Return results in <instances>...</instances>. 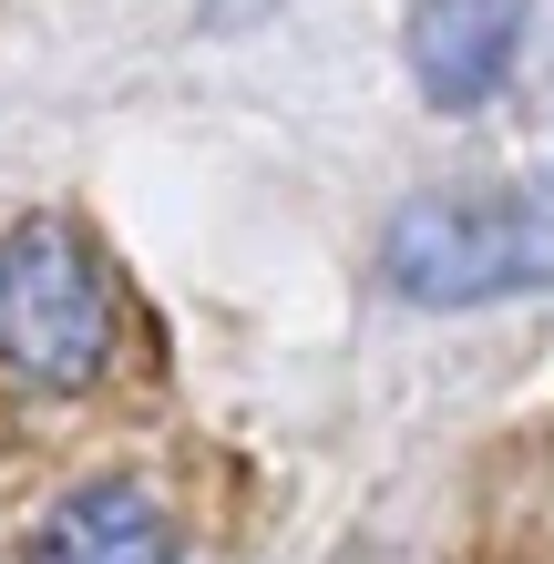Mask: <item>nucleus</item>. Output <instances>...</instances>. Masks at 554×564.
I'll return each mask as SVG.
<instances>
[{
    "instance_id": "obj_1",
    "label": "nucleus",
    "mask_w": 554,
    "mask_h": 564,
    "mask_svg": "<svg viewBox=\"0 0 554 564\" xmlns=\"http://www.w3.org/2000/svg\"><path fill=\"white\" fill-rule=\"evenodd\" d=\"M380 278L411 308H482L513 288H554V175L411 195L380 237Z\"/></svg>"
},
{
    "instance_id": "obj_2",
    "label": "nucleus",
    "mask_w": 554,
    "mask_h": 564,
    "mask_svg": "<svg viewBox=\"0 0 554 564\" xmlns=\"http://www.w3.org/2000/svg\"><path fill=\"white\" fill-rule=\"evenodd\" d=\"M0 370L31 390H93L113 370V288L62 216L0 237Z\"/></svg>"
},
{
    "instance_id": "obj_3",
    "label": "nucleus",
    "mask_w": 554,
    "mask_h": 564,
    "mask_svg": "<svg viewBox=\"0 0 554 564\" xmlns=\"http://www.w3.org/2000/svg\"><path fill=\"white\" fill-rule=\"evenodd\" d=\"M513 52H524V0H411V83L442 113L493 104Z\"/></svg>"
},
{
    "instance_id": "obj_4",
    "label": "nucleus",
    "mask_w": 554,
    "mask_h": 564,
    "mask_svg": "<svg viewBox=\"0 0 554 564\" xmlns=\"http://www.w3.org/2000/svg\"><path fill=\"white\" fill-rule=\"evenodd\" d=\"M31 564H185V554H175V523L154 513V492H134V482H83L62 513H42Z\"/></svg>"
}]
</instances>
